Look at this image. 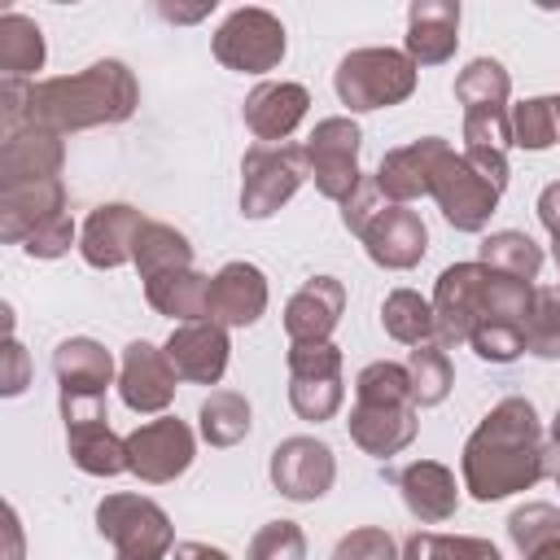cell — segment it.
Instances as JSON below:
<instances>
[{
	"mask_svg": "<svg viewBox=\"0 0 560 560\" xmlns=\"http://www.w3.org/2000/svg\"><path fill=\"white\" fill-rule=\"evenodd\" d=\"M538 223L547 228L551 245H560V179H551V184L538 192Z\"/></svg>",
	"mask_w": 560,
	"mask_h": 560,
	"instance_id": "obj_47",
	"label": "cell"
},
{
	"mask_svg": "<svg viewBox=\"0 0 560 560\" xmlns=\"http://www.w3.org/2000/svg\"><path fill=\"white\" fill-rule=\"evenodd\" d=\"M79 241V228H74V219L70 214H61V219H52V223H44L26 245H22V254L26 258H61V254H70V245Z\"/></svg>",
	"mask_w": 560,
	"mask_h": 560,
	"instance_id": "obj_44",
	"label": "cell"
},
{
	"mask_svg": "<svg viewBox=\"0 0 560 560\" xmlns=\"http://www.w3.org/2000/svg\"><path fill=\"white\" fill-rule=\"evenodd\" d=\"M131 262L140 271V280H158V276H171V271H188L192 267V245L179 228L162 223V219H144L140 232H136V249H131Z\"/></svg>",
	"mask_w": 560,
	"mask_h": 560,
	"instance_id": "obj_28",
	"label": "cell"
},
{
	"mask_svg": "<svg viewBox=\"0 0 560 560\" xmlns=\"http://www.w3.org/2000/svg\"><path fill=\"white\" fill-rule=\"evenodd\" d=\"M416 79H420V66L402 48H350L332 70L337 101L350 114L402 105L416 92Z\"/></svg>",
	"mask_w": 560,
	"mask_h": 560,
	"instance_id": "obj_4",
	"label": "cell"
},
{
	"mask_svg": "<svg viewBox=\"0 0 560 560\" xmlns=\"http://www.w3.org/2000/svg\"><path fill=\"white\" fill-rule=\"evenodd\" d=\"M175 560H232V556L210 542H175Z\"/></svg>",
	"mask_w": 560,
	"mask_h": 560,
	"instance_id": "obj_48",
	"label": "cell"
},
{
	"mask_svg": "<svg viewBox=\"0 0 560 560\" xmlns=\"http://www.w3.org/2000/svg\"><path fill=\"white\" fill-rule=\"evenodd\" d=\"M136 105H140L136 74L127 70V61L105 57V61H92L74 74L31 83L26 122H39L57 136H70V131H88V127L127 122L136 114Z\"/></svg>",
	"mask_w": 560,
	"mask_h": 560,
	"instance_id": "obj_2",
	"label": "cell"
},
{
	"mask_svg": "<svg viewBox=\"0 0 560 560\" xmlns=\"http://www.w3.org/2000/svg\"><path fill=\"white\" fill-rule=\"evenodd\" d=\"M166 359L175 368L179 381L188 385H219L228 372V328L214 319H192V324H175L166 337Z\"/></svg>",
	"mask_w": 560,
	"mask_h": 560,
	"instance_id": "obj_18",
	"label": "cell"
},
{
	"mask_svg": "<svg viewBox=\"0 0 560 560\" xmlns=\"http://www.w3.org/2000/svg\"><path fill=\"white\" fill-rule=\"evenodd\" d=\"M61 420H66V451L74 468H83L88 477L127 472V438L109 429L105 394H61Z\"/></svg>",
	"mask_w": 560,
	"mask_h": 560,
	"instance_id": "obj_7",
	"label": "cell"
},
{
	"mask_svg": "<svg viewBox=\"0 0 560 560\" xmlns=\"http://www.w3.org/2000/svg\"><path fill=\"white\" fill-rule=\"evenodd\" d=\"M402 560H503L490 538L477 534H411L402 542Z\"/></svg>",
	"mask_w": 560,
	"mask_h": 560,
	"instance_id": "obj_37",
	"label": "cell"
},
{
	"mask_svg": "<svg viewBox=\"0 0 560 560\" xmlns=\"http://www.w3.org/2000/svg\"><path fill=\"white\" fill-rule=\"evenodd\" d=\"M306 109H311V92H306L302 83L262 79V83L245 96L241 118H245V127L254 131L258 144H284V140L298 131V122L306 118Z\"/></svg>",
	"mask_w": 560,
	"mask_h": 560,
	"instance_id": "obj_19",
	"label": "cell"
},
{
	"mask_svg": "<svg viewBox=\"0 0 560 560\" xmlns=\"http://www.w3.org/2000/svg\"><path fill=\"white\" fill-rule=\"evenodd\" d=\"M459 472H464V490L477 503H494L538 486L547 477V438L534 402L521 394L499 398L468 433Z\"/></svg>",
	"mask_w": 560,
	"mask_h": 560,
	"instance_id": "obj_1",
	"label": "cell"
},
{
	"mask_svg": "<svg viewBox=\"0 0 560 560\" xmlns=\"http://www.w3.org/2000/svg\"><path fill=\"white\" fill-rule=\"evenodd\" d=\"M381 206H385V192L376 188V179H372V175H363V179H359V188L341 201V223H346V232H354V236H359V232L368 228V219H372Z\"/></svg>",
	"mask_w": 560,
	"mask_h": 560,
	"instance_id": "obj_45",
	"label": "cell"
},
{
	"mask_svg": "<svg viewBox=\"0 0 560 560\" xmlns=\"http://www.w3.org/2000/svg\"><path fill=\"white\" fill-rule=\"evenodd\" d=\"M332 560H402L389 529L381 525H359L350 534H341V542L332 547Z\"/></svg>",
	"mask_w": 560,
	"mask_h": 560,
	"instance_id": "obj_43",
	"label": "cell"
},
{
	"mask_svg": "<svg viewBox=\"0 0 560 560\" xmlns=\"http://www.w3.org/2000/svg\"><path fill=\"white\" fill-rule=\"evenodd\" d=\"M359 241H363V249H368V258L376 267H385V271H411L424 258V249H429V228H424V219L411 206L385 201L368 219V228L359 232Z\"/></svg>",
	"mask_w": 560,
	"mask_h": 560,
	"instance_id": "obj_15",
	"label": "cell"
},
{
	"mask_svg": "<svg viewBox=\"0 0 560 560\" xmlns=\"http://www.w3.org/2000/svg\"><path fill=\"white\" fill-rule=\"evenodd\" d=\"M96 534L114 542L122 560H162L166 551H175L171 516L144 494H105L96 503Z\"/></svg>",
	"mask_w": 560,
	"mask_h": 560,
	"instance_id": "obj_6",
	"label": "cell"
},
{
	"mask_svg": "<svg viewBox=\"0 0 560 560\" xmlns=\"http://www.w3.org/2000/svg\"><path fill=\"white\" fill-rule=\"evenodd\" d=\"M446 140L442 136H420V140H411V144H402V149H389L385 158H381V166H376V188L385 192V201H394V206H411L416 197H429V184H433V171H438V162L446 158Z\"/></svg>",
	"mask_w": 560,
	"mask_h": 560,
	"instance_id": "obj_21",
	"label": "cell"
},
{
	"mask_svg": "<svg viewBox=\"0 0 560 560\" xmlns=\"http://www.w3.org/2000/svg\"><path fill=\"white\" fill-rule=\"evenodd\" d=\"M429 197L438 201L442 219L455 228V232H481L503 197V188H494L464 153L446 149V158L438 162L433 171V184H429Z\"/></svg>",
	"mask_w": 560,
	"mask_h": 560,
	"instance_id": "obj_11",
	"label": "cell"
},
{
	"mask_svg": "<svg viewBox=\"0 0 560 560\" xmlns=\"http://www.w3.org/2000/svg\"><path fill=\"white\" fill-rule=\"evenodd\" d=\"M464 149H512V114L508 109H468L464 114Z\"/></svg>",
	"mask_w": 560,
	"mask_h": 560,
	"instance_id": "obj_42",
	"label": "cell"
},
{
	"mask_svg": "<svg viewBox=\"0 0 560 560\" xmlns=\"http://www.w3.org/2000/svg\"><path fill=\"white\" fill-rule=\"evenodd\" d=\"M144 214L127 201H105L96 206L83 228H79V254L88 267L96 271H114L122 262H131V249H136V232H140Z\"/></svg>",
	"mask_w": 560,
	"mask_h": 560,
	"instance_id": "obj_20",
	"label": "cell"
},
{
	"mask_svg": "<svg viewBox=\"0 0 560 560\" xmlns=\"http://www.w3.org/2000/svg\"><path fill=\"white\" fill-rule=\"evenodd\" d=\"M486 289L490 267L486 262H451L433 284V319L442 346H468L472 328L486 319Z\"/></svg>",
	"mask_w": 560,
	"mask_h": 560,
	"instance_id": "obj_13",
	"label": "cell"
},
{
	"mask_svg": "<svg viewBox=\"0 0 560 560\" xmlns=\"http://www.w3.org/2000/svg\"><path fill=\"white\" fill-rule=\"evenodd\" d=\"M508 538L521 556H534L547 542H560V508L556 503H521L508 516Z\"/></svg>",
	"mask_w": 560,
	"mask_h": 560,
	"instance_id": "obj_39",
	"label": "cell"
},
{
	"mask_svg": "<svg viewBox=\"0 0 560 560\" xmlns=\"http://www.w3.org/2000/svg\"><path fill=\"white\" fill-rule=\"evenodd\" d=\"M407 57L416 66H442L459 44V4L455 0H411L407 9Z\"/></svg>",
	"mask_w": 560,
	"mask_h": 560,
	"instance_id": "obj_26",
	"label": "cell"
},
{
	"mask_svg": "<svg viewBox=\"0 0 560 560\" xmlns=\"http://www.w3.org/2000/svg\"><path fill=\"white\" fill-rule=\"evenodd\" d=\"M508 96H512V74L494 57H472L455 74V101L464 105V114L468 109H508Z\"/></svg>",
	"mask_w": 560,
	"mask_h": 560,
	"instance_id": "obj_34",
	"label": "cell"
},
{
	"mask_svg": "<svg viewBox=\"0 0 560 560\" xmlns=\"http://www.w3.org/2000/svg\"><path fill=\"white\" fill-rule=\"evenodd\" d=\"M560 468V411H556V420H551V429H547V477Z\"/></svg>",
	"mask_w": 560,
	"mask_h": 560,
	"instance_id": "obj_49",
	"label": "cell"
},
{
	"mask_svg": "<svg viewBox=\"0 0 560 560\" xmlns=\"http://www.w3.org/2000/svg\"><path fill=\"white\" fill-rule=\"evenodd\" d=\"M44 31L35 18L9 9L0 13V74L4 79H31L39 66H44Z\"/></svg>",
	"mask_w": 560,
	"mask_h": 560,
	"instance_id": "obj_30",
	"label": "cell"
},
{
	"mask_svg": "<svg viewBox=\"0 0 560 560\" xmlns=\"http://www.w3.org/2000/svg\"><path fill=\"white\" fill-rule=\"evenodd\" d=\"M267 311V276L262 267L236 258V262H223L214 276H210V319L223 324V328H249L258 324Z\"/></svg>",
	"mask_w": 560,
	"mask_h": 560,
	"instance_id": "obj_22",
	"label": "cell"
},
{
	"mask_svg": "<svg viewBox=\"0 0 560 560\" xmlns=\"http://www.w3.org/2000/svg\"><path fill=\"white\" fill-rule=\"evenodd\" d=\"M144 302H149L158 315H171V319H179V324L210 319V276H201L197 267L158 276V280L144 284Z\"/></svg>",
	"mask_w": 560,
	"mask_h": 560,
	"instance_id": "obj_29",
	"label": "cell"
},
{
	"mask_svg": "<svg viewBox=\"0 0 560 560\" xmlns=\"http://www.w3.org/2000/svg\"><path fill=\"white\" fill-rule=\"evenodd\" d=\"M477 262H486V267L499 271V276H512V280H529V284H534L538 271H542V249H538L534 236H525V232H516V228H503V232L481 236Z\"/></svg>",
	"mask_w": 560,
	"mask_h": 560,
	"instance_id": "obj_31",
	"label": "cell"
},
{
	"mask_svg": "<svg viewBox=\"0 0 560 560\" xmlns=\"http://www.w3.org/2000/svg\"><path fill=\"white\" fill-rule=\"evenodd\" d=\"M26 385H31V359H26L22 341L9 332V337H4V372H0V394H4V398H18Z\"/></svg>",
	"mask_w": 560,
	"mask_h": 560,
	"instance_id": "obj_46",
	"label": "cell"
},
{
	"mask_svg": "<svg viewBox=\"0 0 560 560\" xmlns=\"http://www.w3.org/2000/svg\"><path fill=\"white\" fill-rule=\"evenodd\" d=\"M359 149H363V131L350 114H332V118H319L311 140H306V171L319 188V197L328 201H346L363 171H359Z\"/></svg>",
	"mask_w": 560,
	"mask_h": 560,
	"instance_id": "obj_9",
	"label": "cell"
},
{
	"mask_svg": "<svg viewBox=\"0 0 560 560\" xmlns=\"http://www.w3.org/2000/svg\"><path fill=\"white\" fill-rule=\"evenodd\" d=\"M66 166V144L57 131L39 122H18L4 127L0 140V188L9 184H35V179H61Z\"/></svg>",
	"mask_w": 560,
	"mask_h": 560,
	"instance_id": "obj_17",
	"label": "cell"
},
{
	"mask_svg": "<svg viewBox=\"0 0 560 560\" xmlns=\"http://www.w3.org/2000/svg\"><path fill=\"white\" fill-rule=\"evenodd\" d=\"M175 368L166 359V350H158L153 341H131L122 350V363H118V394L122 402L136 411V416H162L171 402H175Z\"/></svg>",
	"mask_w": 560,
	"mask_h": 560,
	"instance_id": "obj_16",
	"label": "cell"
},
{
	"mask_svg": "<svg viewBox=\"0 0 560 560\" xmlns=\"http://www.w3.org/2000/svg\"><path fill=\"white\" fill-rule=\"evenodd\" d=\"M249 424H254V411H249V398L236 394V389H210V398H201L197 407V429L210 446H236L249 438Z\"/></svg>",
	"mask_w": 560,
	"mask_h": 560,
	"instance_id": "obj_32",
	"label": "cell"
},
{
	"mask_svg": "<svg viewBox=\"0 0 560 560\" xmlns=\"http://www.w3.org/2000/svg\"><path fill=\"white\" fill-rule=\"evenodd\" d=\"M306 179V144H249L241 158V214L271 219Z\"/></svg>",
	"mask_w": 560,
	"mask_h": 560,
	"instance_id": "obj_5",
	"label": "cell"
},
{
	"mask_svg": "<svg viewBox=\"0 0 560 560\" xmlns=\"http://www.w3.org/2000/svg\"><path fill=\"white\" fill-rule=\"evenodd\" d=\"M114 560H122V556H114Z\"/></svg>",
	"mask_w": 560,
	"mask_h": 560,
	"instance_id": "obj_55",
	"label": "cell"
},
{
	"mask_svg": "<svg viewBox=\"0 0 560 560\" xmlns=\"http://www.w3.org/2000/svg\"><path fill=\"white\" fill-rule=\"evenodd\" d=\"M52 376L61 394H105L114 385V354L92 337H66L52 350Z\"/></svg>",
	"mask_w": 560,
	"mask_h": 560,
	"instance_id": "obj_27",
	"label": "cell"
},
{
	"mask_svg": "<svg viewBox=\"0 0 560 560\" xmlns=\"http://www.w3.org/2000/svg\"><path fill=\"white\" fill-rule=\"evenodd\" d=\"M346 402V381H341V350L332 341H315V346H289V407L311 420L324 424L341 411Z\"/></svg>",
	"mask_w": 560,
	"mask_h": 560,
	"instance_id": "obj_10",
	"label": "cell"
},
{
	"mask_svg": "<svg viewBox=\"0 0 560 560\" xmlns=\"http://www.w3.org/2000/svg\"><path fill=\"white\" fill-rule=\"evenodd\" d=\"M551 258H556V271H560V245H551ZM560 289V284H556Z\"/></svg>",
	"mask_w": 560,
	"mask_h": 560,
	"instance_id": "obj_53",
	"label": "cell"
},
{
	"mask_svg": "<svg viewBox=\"0 0 560 560\" xmlns=\"http://www.w3.org/2000/svg\"><path fill=\"white\" fill-rule=\"evenodd\" d=\"M525 350L534 359H560V289L534 284V302L525 315Z\"/></svg>",
	"mask_w": 560,
	"mask_h": 560,
	"instance_id": "obj_38",
	"label": "cell"
},
{
	"mask_svg": "<svg viewBox=\"0 0 560 560\" xmlns=\"http://www.w3.org/2000/svg\"><path fill=\"white\" fill-rule=\"evenodd\" d=\"M346 429L350 442L372 459H389L416 442L420 407L411 402V381L402 363L376 359L354 376V407Z\"/></svg>",
	"mask_w": 560,
	"mask_h": 560,
	"instance_id": "obj_3",
	"label": "cell"
},
{
	"mask_svg": "<svg viewBox=\"0 0 560 560\" xmlns=\"http://www.w3.org/2000/svg\"><path fill=\"white\" fill-rule=\"evenodd\" d=\"M346 311V284L337 276H311L289 302H284V332L289 346H315L328 341L337 319Z\"/></svg>",
	"mask_w": 560,
	"mask_h": 560,
	"instance_id": "obj_23",
	"label": "cell"
},
{
	"mask_svg": "<svg viewBox=\"0 0 560 560\" xmlns=\"http://www.w3.org/2000/svg\"><path fill=\"white\" fill-rule=\"evenodd\" d=\"M407 381H411V402L416 407H438L451 385H455V368H451V354L442 341H424V346H411L407 354Z\"/></svg>",
	"mask_w": 560,
	"mask_h": 560,
	"instance_id": "obj_35",
	"label": "cell"
},
{
	"mask_svg": "<svg viewBox=\"0 0 560 560\" xmlns=\"http://www.w3.org/2000/svg\"><path fill=\"white\" fill-rule=\"evenodd\" d=\"M4 525H9V560H22V529H18V512H13V503L4 508Z\"/></svg>",
	"mask_w": 560,
	"mask_h": 560,
	"instance_id": "obj_50",
	"label": "cell"
},
{
	"mask_svg": "<svg viewBox=\"0 0 560 560\" xmlns=\"http://www.w3.org/2000/svg\"><path fill=\"white\" fill-rule=\"evenodd\" d=\"M192 455H197V438L175 416L144 420L127 433V472H136L149 486H166V481L184 477Z\"/></svg>",
	"mask_w": 560,
	"mask_h": 560,
	"instance_id": "obj_12",
	"label": "cell"
},
{
	"mask_svg": "<svg viewBox=\"0 0 560 560\" xmlns=\"http://www.w3.org/2000/svg\"><path fill=\"white\" fill-rule=\"evenodd\" d=\"M245 560H306V534H302V525L298 521H267L254 534Z\"/></svg>",
	"mask_w": 560,
	"mask_h": 560,
	"instance_id": "obj_41",
	"label": "cell"
},
{
	"mask_svg": "<svg viewBox=\"0 0 560 560\" xmlns=\"http://www.w3.org/2000/svg\"><path fill=\"white\" fill-rule=\"evenodd\" d=\"M525 560H560V542H547V547H538V551L525 556Z\"/></svg>",
	"mask_w": 560,
	"mask_h": 560,
	"instance_id": "obj_52",
	"label": "cell"
},
{
	"mask_svg": "<svg viewBox=\"0 0 560 560\" xmlns=\"http://www.w3.org/2000/svg\"><path fill=\"white\" fill-rule=\"evenodd\" d=\"M551 481H556V490H560V468H556V472H551Z\"/></svg>",
	"mask_w": 560,
	"mask_h": 560,
	"instance_id": "obj_54",
	"label": "cell"
},
{
	"mask_svg": "<svg viewBox=\"0 0 560 560\" xmlns=\"http://www.w3.org/2000/svg\"><path fill=\"white\" fill-rule=\"evenodd\" d=\"M214 4H197V9H171V4H162V18H171V22H197L201 13H210Z\"/></svg>",
	"mask_w": 560,
	"mask_h": 560,
	"instance_id": "obj_51",
	"label": "cell"
},
{
	"mask_svg": "<svg viewBox=\"0 0 560 560\" xmlns=\"http://www.w3.org/2000/svg\"><path fill=\"white\" fill-rule=\"evenodd\" d=\"M267 472H271V486H276L289 503H315V499H324V494L332 490V481H337V455H332L328 442L298 433V438H284V442L271 451Z\"/></svg>",
	"mask_w": 560,
	"mask_h": 560,
	"instance_id": "obj_14",
	"label": "cell"
},
{
	"mask_svg": "<svg viewBox=\"0 0 560 560\" xmlns=\"http://www.w3.org/2000/svg\"><path fill=\"white\" fill-rule=\"evenodd\" d=\"M284 22L258 4H245V9H232L214 39H210V52L223 70H236V74H267L284 61Z\"/></svg>",
	"mask_w": 560,
	"mask_h": 560,
	"instance_id": "obj_8",
	"label": "cell"
},
{
	"mask_svg": "<svg viewBox=\"0 0 560 560\" xmlns=\"http://www.w3.org/2000/svg\"><path fill=\"white\" fill-rule=\"evenodd\" d=\"M394 486L407 503V512L420 521V525H442L455 516L459 508V486H455V472L438 459H411L407 468L394 472Z\"/></svg>",
	"mask_w": 560,
	"mask_h": 560,
	"instance_id": "obj_25",
	"label": "cell"
},
{
	"mask_svg": "<svg viewBox=\"0 0 560 560\" xmlns=\"http://www.w3.org/2000/svg\"><path fill=\"white\" fill-rule=\"evenodd\" d=\"M468 346L486 363H512L525 354V324L521 319H486L472 328Z\"/></svg>",
	"mask_w": 560,
	"mask_h": 560,
	"instance_id": "obj_40",
	"label": "cell"
},
{
	"mask_svg": "<svg viewBox=\"0 0 560 560\" xmlns=\"http://www.w3.org/2000/svg\"><path fill=\"white\" fill-rule=\"evenodd\" d=\"M66 214V184L61 179H35V184H9L0 188V236L9 245H26L44 223Z\"/></svg>",
	"mask_w": 560,
	"mask_h": 560,
	"instance_id": "obj_24",
	"label": "cell"
},
{
	"mask_svg": "<svg viewBox=\"0 0 560 560\" xmlns=\"http://www.w3.org/2000/svg\"><path fill=\"white\" fill-rule=\"evenodd\" d=\"M508 114H512V149L542 153L560 144V96H529Z\"/></svg>",
	"mask_w": 560,
	"mask_h": 560,
	"instance_id": "obj_36",
	"label": "cell"
},
{
	"mask_svg": "<svg viewBox=\"0 0 560 560\" xmlns=\"http://www.w3.org/2000/svg\"><path fill=\"white\" fill-rule=\"evenodd\" d=\"M381 328L402 341V346H424L438 341V319H433V302H424L416 289H394L381 302Z\"/></svg>",
	"mask_w": 560,
	"mask_h": 560,
	"instance_id": "obj_33",
	"label": "cell"
}]
</instances>
